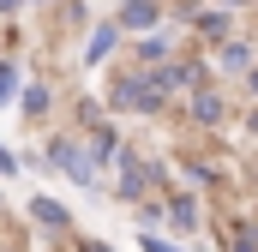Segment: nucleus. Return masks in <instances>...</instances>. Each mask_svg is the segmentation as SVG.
I'll use <instances>...</instances> for the list:
<instances>
[{
	"label": "nucleus",
	"mask_w": 258,
	"mask_h": 252,
	"mask_svg": "<svg viewBox=\"0 0 258 252\" xmlns=\"http://www.w3.org/2000/svg\"><path fill=\"white\" fill-rule=\"evenodd\" d=\"M174 96L162 90V78H156V66H132V72H114V84H108V108L114 114H162Z\"/></svg>",
	"instance_id": "nucleus-1"
},
{
	"label": "nucleus",
	"mask_w": 258,
	"mask_h": 252,
	"mask_svg": "<svg viewBox=\"0 0 258 252\" xmlns=\"http://www.w3.org/2000/svg\"><path fill=\"white\" fill-rule=\"evenodd\" d=\"M114 174H120V198L126 204H138V198H150V192H162V186H174L168 180V168L162 162H150V156H138L132 144H120V156H114Z\"/></svg>",
	"instance_id": "nucleus-2"
},
{
	"label": "nucleus",
	"mask_w": 258,
	"mask_h": 252,
	"mask_svg": "<svg viewBox=\"0 0 258 252\" xmlns=\"http://www.w3.org/2000/svg\"><path fill=\"white\" fill-rule=\"evenodd\" d=\"M48 168H60L72 186L84 192H102V168L90 162V150H84V138L78 132H60V138H48Z\"/></svg>",
	"instance_id": "nucleus-3"
},
{
	"label": "nucleus",
	"mask_w": 258,
	"mask_h": 252,
	"mask_svg": "<svg viewBox=\"0 0 258 252\" xmlns=\"http://www.w3.org/2000/svg\"><path fill=\"white\" fill-rule=\"evenodd\" d=\"M180 114H186V126H222L228 120V90H222V78H204L198 90H186V96H180Z\"/></svg>",
	"instance_id": "nucleus-4"
},
{
	"label": "nucleus",
	"mask_w": 258,
	"mask_h": 252,
	"mask_svg": "<svg viewBox=\"0 0 258 252\" xmlns=\"http://www.w3.org/2000/svg\"><path fill=\"white\" fill-rule=\"evenodd\" d=\"M162 222H168V234H198L204 228L198 186H162Z\"/></svg>",
	"instance_id": "nucleus-5"
},
{
	"label": "nucleus",
	"mask_w": 258,
	"mask_h": 252,
	"mask_svg": "<svg viewBox=\"0 0 258 252\" xmlns=\"http://www.w3.org/2000/svg\"><path fill=\"white\" fill-rule=\"evenodd\" d=\"M252 60H258L252 36H222V42H210V72H216V78H246Z\"/></svg>",
	"instance_id": "nucleus-6"
},
{
	"label": "nucleus",
	"mask_w": 258,
	"mask_h": 252,
	"mask_svg": "<svg viewBox=\"0 0 258 252\" xmlns=\"http://www.w3.org/2000/svg\"><path fill=\"white\" fill-rule=\"evenodd\" d=\"M186 36L204 42V48H210V42H222V36H234V12H228V6H216V0H210V6H192Z\"/></svg>",
	"instance_id": "nucleus-7"
},
{
	"label": "nucleus",
	"mask_w": 258,
	"mask_h": 252,
	"mask_svg": "<svg viewBox=\"0 0 258 252\" xmlns=\"http://www.w3.org/2000/svg\"><path fill=\"white\" fill-rule=\"evenodd\" d=\"M162 12H168L162 0H120V6H114V24H120L126 36H144V30L162 24Z\"/></svg>",
	"instance_id": "nucleus-8"
},
{
	"label": "nucleus",
	"mask_w": 258,
	"mask_h": 252,
	"mask_svg": "<svg viewBox=\"0 0 258 252\" xmlns=\"http://www.w3.org/2000/svg\"><path fill=\"white\" fill-rule=\"evenodd\" d=\"M120 36H126V30H120L114 18H102V24H90V36H84V66H102L108 54H114V48H120Z\"/></svg>",
	"instance_id": "nucleus-9"
},
{
	"label": "nucleus",
	"mask_w": 258,
	"mask_h": 252,
	"mask_svg": "<svg viewBox=\"0 0 258 252\" xmlns=\"http://www.w3.org/2000/svg\"><path fill=\"white\" fill-rule=\"evenodd\" d=\"M132 54H138V66H162L168 54H180V42H174V30L156 24V30H144V36L132 42Z\"/></svg>",
	"instance_id": "nucleus-10"
},
{
	"label": "nucleus",
	"mask_w": 258,
	"mask_h": 252,
	"mask_svg": "<svg viewBox=\"0 0 258 252\" xmlns=\"http://www.w3.org/2000/svg\"><path fill=\"white\" fill-rule=\"evenodd\" d=\"M120 144H126V138H120L108 120H96V126H90V138H84V150H90V162H96V168H108V162L120 156Z\"/></svg>",
	"instance_id": "nucleus-11"
},
{
	"label": "nucleus",
	"mask_w": 258,
	"mask_h": 252,
	"mask_svg": "<svg viewBox=\"0 0 258 252\" xmlns=\"http://www.w3.org/2000/svg\"><path fill=\"white\" fill-rule=\"evenodd\" d=\"M30 222L36 228H54V234H72V210H66L60 198H42V192L30 198Z\"/></svg>",
	"instance_id": "nucleus-12"
},
{
	"label": "nucleus",
	"mask_w": 258,
	"mask_h": 252,
	"mask_svg": "<svg viewBox=\"0 0 258 252\" xmlns=\"http://www.w3.org/2000/svg\"><path fill=\"white\" fill-rule=\"evenodd\" d=\"M180 174H186L198 192H204V186H222V162H204V156H180Z\"/></svg>",
	"instance_id": "nucleus-13"
},
{
	"label": "nucleus",
	"mask_w": 258,
	"mask_h": 252,
	"mask_svg": "<svg viewBox=\"0 0 258 252\" xmlns=\"http://www.w3.org/2000/svg\"><path fill=\"white\" fill-rule=\"evenodd\" d=\"M222 252H258V222H228Z\"/></svg>",
	"instance_id": "nucleus-14"
},
{
	"label": "nucleus",
	"mask_w": 258,
	"mask_h": 252,
	"mask_svg": "<svg viewBox=\"0 0 258 252\" xmlns=\"http://www.w3.org/2000/svg\"><path fill=\"white\" fill-rule=\"evenodd\" d=\"M48 102H54V96H48V84H24V114H30V120H42V114H48Z\"/></svg>",
	"instance_id": "nucleus-15"
},
{
	"label": "nucleus",
	"mask_w": 258,
	"mask_h": 252,
	"mask_svg": "<svg viewBox=\"0 0 258 252\" xmlns=\"http://www.w3.org/2000/svg\"><path fill=\"white\" fill-rule=\"evenodd\" d=\"M138 252H186V240H168V234H138Z\"/></svg>",
	"instance_id": "nucleus-16"
},
{
	"label": "nucleus",
	"mask_w": 258,
	"mask_h": 252,
	"mask_svg": "<svg viewBox=\"0 0 258 252\" xmlns=\"http://www.w3.org/2000/svg\"><path fill=\"white\" fill-rule=\"evenodd\" d=\"M12 90H18V66H12V60H0V108L12 102Z\"/></svg>",
	"instance_id": "nucleus-17"
},
{
	"label": "nucleus",
	"mask_w": 258,
	"mask_h": 252,
	"mask_svg": "<svg viewBox=\"0 0 258 252\" xmlns=\"http://www.w3.org/2000/svg\"><path fill=\"white\" fill-rule=\"evenodd\" d=\"M240 90H246V96H252V102H258V60H252V72L240 78Z\"/></svg>",
	"instance_id": "nucleus-18"
},
{
	"label": "nucleus",
	"mask_w": 258,
	"mask_h": 252,
	"mask_svg": "<svg viewBox=\"0 0 258 252\" xmlns=\"http://www.w3.org/2000/svg\"><path fill=\"white\" fill-rule=\"evenodd\" d=\"M0 174H18V156H12L6 144H0Z\"/></svg>",
	"instance_id": "nucleus-19"
},
{
	"label": "nucleus",
	"mask_w": 258,
	"mask_h": 252,
	"mask_svg": "<svg viewBox=\"0 0 258 252\" xmlns=\"http://www.w3.org/2000/svg\"><path fill=\"white\" fill-rule=\"evenodd\" d=\"M78 252H114V246H108V240H90V234H84V240H78Z\"/></svg>",
	"instance_id": "nucleus-20"
},
{
	"label": "nucleus",
	"mask_w": 258,
	"mask_h": 252,
	"mask_svg": "<svg viewBox=\"0 0 258 252\" xmlns=\"http://www.w3.org/2000/svg\"><path fill=\"white\" fill-rule=\"evenodd\" d=\"M216 6H228V12H246V6H258V0H216Z\"/></svg>",
	"instance_id": "nucleus-21"
},
{
	"label": "nucleus",
	"mask_w": 258,
	"mask_h": 252,
	"mask_svg": "<svg viewBox=\"0 0 258 252\" xmlns=\"http://www.w3.org/2000/svg\"><path fill=\"white\" fill-rule=\"evenodd\" d=\"M246 132H258V102H252V108H246Z\"/></svg>",
	"instance_id": "nucleus-22"
},
{
	"label": "nucleus",
	"mask_w": 258,
	"mask_h": 252,
	"mask_svg": "<svg viewBox=\"0 0 258 252\" xmlns=\"http://www.w3.org/2000/svg\"><path fill=\"white\" fill-rule=\"evenodd\" d=\"M18 6H24V0H0V12H18Z\"/></svg>",
	"instance_id": "nucleus-23"
},
{
	"label": "nucleus",
	"mask_w": 258,
	"mask_h": 252,
	"mask_svg": "<svg viewBox=\"0 0 258 252\" xmlns=\"http://www.w3.org/2000/svg\"><path fill=\"white\" fill-rule=\"evenodd\" d=\"M252 42H258V24H252Z\"/></svg>",
	"instance_id": "nucleus-24"
}]
</instances>
